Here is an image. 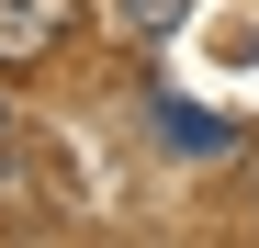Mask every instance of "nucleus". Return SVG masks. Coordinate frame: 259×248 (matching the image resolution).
<instances>
[{"mask_svg":"<svg viewBox=\"0 0 259 248\" xmlns=\"http://www.w3.org/2000/svg\"><path fill=\"white\" fill-rule=\"evenodd\" d=\"M68 23H79V0H0V68L68 46Z\"/></svg>","mask_w":259,"mask_h":248,"instance_id":"f257e3e1","label":"nucleus"},{"mask_svg":"<svg viewBox=\"0 0 259 248\" xmlns=\"http://www.w3.org/2000/svg\"><path fill=\"white\" fill-rule=\"evenodd\" d=\"M147 124H158V147H181V158H226V147H237L226 113H192V102H169V91L147 102Z\"/></svg>","mask_w":259,"mask_h":248,"instance_id":"f03ea898","label":"nucleus"},{"mask_svg":"<svg viewBox=\"0 0 259 248\" xmlns=\"http://www.w3.org/2000/svg\"><path fill=\"white\" fill-rule=\"evenodd\" d=\"M113 23L136 34V46H169V34L192 23V0H113Z\"/></svg>","mask_w":259,"mask_h":248,"instance_id":"7ed1b4c3","label":"nucleus"},{"mask_svg":"<svg viewBox=\"0 0 259 248\" xmlns=\"http://www.w3.org/2000/svg\"><path fill=\"white\" fill-rule=\"evenodd\" d=\"M0 158H12V102H0Z\"/></svg>","mask_w":259,"mask_h":248,"instance_id":"20e7f679","label":"nucleus"}]
</instances>
